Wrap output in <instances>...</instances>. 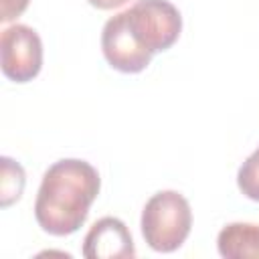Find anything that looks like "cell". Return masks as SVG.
Here are the masks:
<instances>
[{"label":"cell","instance_id":"cell-8","mask_svg":"<svg viewBox=\"0 0 259 259\" xmlns=\"http://www.w3.org/2000/svg\"><path fill=\"white\" fill-rule=\"evenodd\" d=\"M0 176H2L0 178V206L8 208L10 204L20 200L24 182H26V174H24V168L16 160L2 156L0 158Z\"/></svg>","mask_w":259,"mask_h":259},{"label":"cell","instance_id":"cell-10","mask_svg":"<svg viewBox=\"0 0 259 259\" xmlns=\"http://www.w3.org/2000/svg\"><path fill=\"white\" fill-rule=\"evenodd\" d=\"M28 2L30 0H0V20L10 22L18 18L28 8Z\"/></svg>","mask_w":259,"mask_h":259},{"label":"cell","instance_id":"cell-5","mask_svg":"<svg viewBox=\"0 0 259 259\" xmlns=\"http://www.w3.org/2000/svg\"><path fill=\"white\" fill-rule=\"evenodd\" d=\"M101 51H103L105 61L115 71H121V73H140L150 65L154 57L152 53H148L146 49L138 45V40L127 28L123 12L113 14L103 24Z\"/></svg>","mask_w":259,"mask_h":259},{"label":"cell","instance_id":"cell-2","mask_svg":"<svg viewBox=\"0 0 259 259\" xmlns=\"http://www.w3.org/2000/svg\"><path fill=\"white\" fill-rule=\"evenodd\" d=\"M140 227L150 249L158 253H172L180 249L190 235V204L178 190H160L146 200Z\"/></svg>","mask_w":259,"mask_h":259},{"label":"cell","instance_id":"cell-6","mask_svg":"<svg viewBox=\"0 0 259 259\" xmlns=\"http://www.w3.org/2000/svg\"><path fill=\"white\" fill-rule=\"evenodd\" d=\"M81 253L87 259H132L136 257V245L121 219L103 217L87 231Z\"/></svg>","mask_w":259,"mask_h":259},{"label":"cell","instance_id":"cell-1","mask_svg":"<svg viewBox=\"0 0 259 259\" xmlns=\"http://www.w3.org/2000/svg\"><path fill=\"white\" fill-rule=\"evenodd\" d=\"M99 188L101 178L93 164L79 158H63L51 164L34 200L38 227L53 237L73 235L87 221Z\"/></svg>","mask_w":259,"mask_h":259},{"label":"cell","instance_id":"cell-9","mask_svg":"<svg viewBox=\"0 0 259 259\" xmlns=\"http://www.w3.org/2000/svg\"><path fill=\"white\" fill-rule=\"evenodd\" d=\"M237 186L243 196L259 202V148L241 164L237 172Z\"/></svg>","mask_w":259,"mask_h":259},{"label":"cell","instance_id":"cell-4","mask_svg":"<svg viewBox=\"0 0 259 259\" xmlns=\"http://www.w3.org/2000/svg\"><path fill=\"white\" fill-rule=\"evenodd\" d=\"M0 65L14 83L32 81L42 67V40L28 24H10L0 34Z\"/></svg>","mask_w":259,"mask_h":259},{"label":"cell","instance_id":"cell-11","mask_svg":"<svg viewBox=\"0 0 259 259\" xmlns=\"http://www.w3.org/2000/svg\"><path fill=\"white\" fill-rule=\"evenodd\" d=\"M91 6H95V8H99V10H113V8H119V6H123L125 2H130V0H87Z\"/></svg>","mask_w":259,"mask_h":259},{"label":"cell","instance_id":"cell-3","mask_svg":"<svg viewBox=\"0 0 259 259\" xmlns=\"http://www.w3.org/2000/svg\"><path fill=\"white\" fill-rule=\"evenodd\" d=\"M123 14L138 45L152 55L168 51L182 32L180 10L170 0H136Z\"/></svg>","mask_w":259,"mask_h":259},{"label":"cell","instance_id":"cell-7","mask_svg":"<svg viewBox=\"0 0 259 259\" xmlns=\"http://www.w3.org/2000/svg\"><path fill=\"white\" fill-rule=\"evenodd\" d=\"M219 255L225 259H259V225L229 223L217 237Z\"/></svg>","mask_w":259,"mask_h":259}]
</instances>
